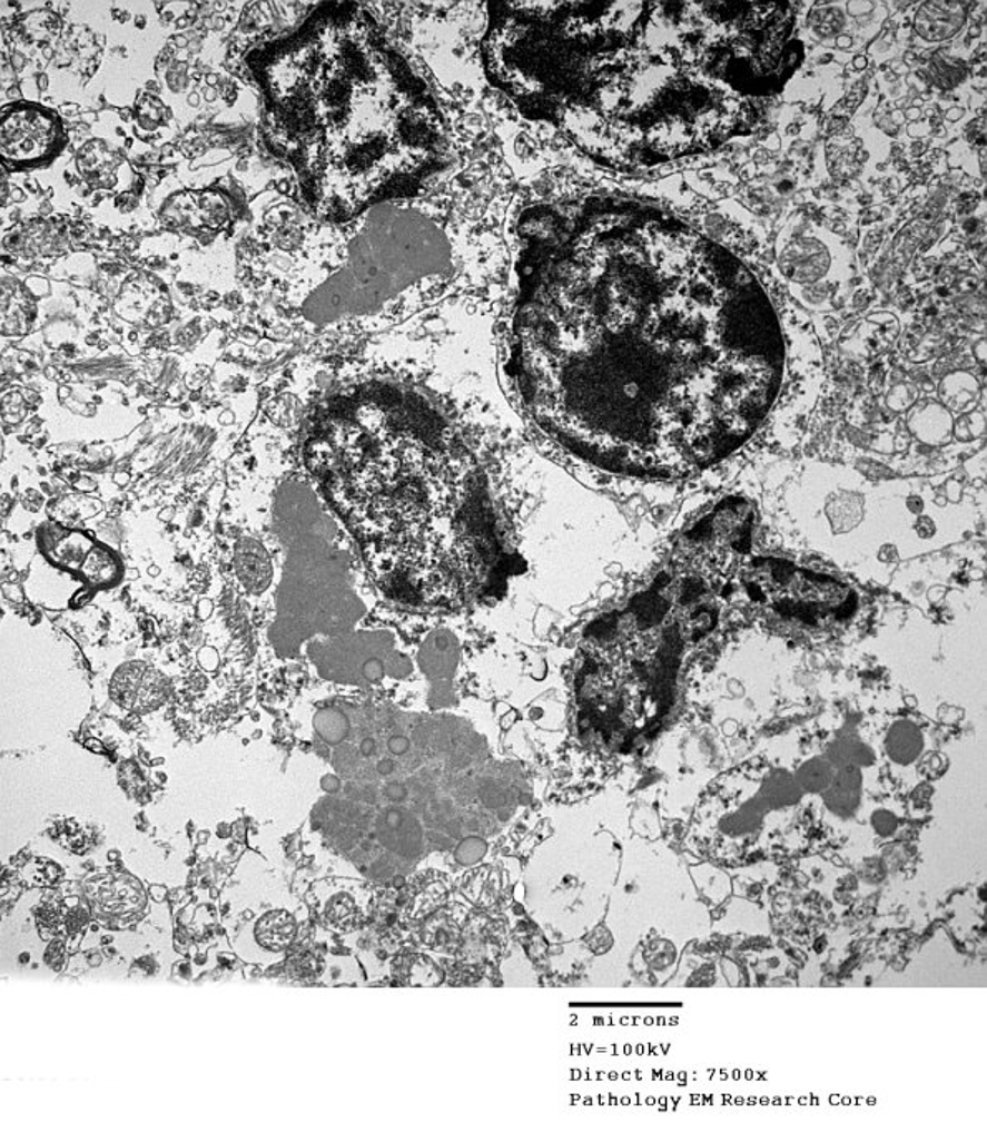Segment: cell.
I'll return each mask as SVG.
<instances>
[{
  "instance_id": "obj_1",
  "label": "cell",
  "mask_w": 987,
  "mask_h": 1142,
  "mask_svg": "<svg viewBox=\"0 0 987 1142\" xmlns=\"http://www.w3.org/2000/svg\"><path fill=\"white\" fill-rule=\"evenodd\" d=\"M783 344L729 253L632 193L520 213L499 380L530 427L606 474H701L756 434Z\"/></svg>"
},
{
  "instance_id": "obj_2",
  "label": "cell",
  "mask_w": 987,
  "mask_h": 1142,
  "mask_svg": "<svg viewBox=\"0 0 987 1142\" xmlns=\"http://www.w3.org/2000/svg\"><path fill=\"white\" fill-rule=\"evenodd\" d=\"M314 421L306 464L388 591L455 603L499 563L495 447L470 412L499 377V313L452 301L381 334Z\"/></svg>"
},
{
  "instance_id": "obj_3",
  "label": "cell",
  "mask_w": 987,
  "mask_h": 1142,
  "mask_svg": "<svg viewBox=\"0 0 987 1142\" xmlns=\"http://www.w3.org/2000/svg\"><path fill=\"white\" fill-rule=\"evenodd\" d=\"M684 27V3H488L483 63L522 114L601 168L651 174L708 140L714 104Z\"/></svg>"
},
{
  "instance_id": "obj_4",
  "label": "cell",
  "mask_w": 987,
  "mask_h": 1142,
  "mask_svg": "<svg viewBox=\"0 0 987 1142\" xmlns=\"http://www.w3.org/2000/svg\"><path fill=\"white\" fill-rule=\"evenodd\" d=\"M273 144L316 221H343L447 164V128L364 3H324L259 63Z\"/></svg>"
},
{
  "instance_id": "obj_5",
  "label": "cell",
  "mask_w": 987,
  "mask_h": 1142,
  "mask_svg": "<svg viewBox=\"0 0 987 1142\" xmlns=\"http://www.w3.org/2000/svg\"><path fill=\"white\" fill-rule=\"evenodd\" d=\"M62 135L60 121L46 108L12 105L2 114V158L16 167L42 164L57 154L62 145Z\"/></svg>"
},
{
  "instance_id": "obj_6",
  "label": "cell",
  "mask_w": 987,
  "mask_h": 1142,
  "mask_svg": "<svg viewBox=\"0 0 987 1142\" xmlns=\"http://www.w3.org/2000/svg\"><path fill=\"white\" fill-rule=\"evenodd\" d=\"M42 552L50 562L82 577L95 588L113 584L120 577L117 559L90 536L70 530H43Z\"/></svg>"
},
{
  "instance_id": "obj_7",
  "label": "cell",
  "mask_w": 987,
  "mask_h": 1142,
  "mask_svg": "<svg viewBox=\"0 0 987 1142\" xmlns=\"http://www.w3.org/2000/svg\"><path fill=\"white\" fill-rule=\"evenodd\" d=\"M110 695L120 708L147 715L167 701L170 686L158 669L147 663H127L111 678Z\"/></svg>"
},
{
  "instance_id": "obj_8",
  "label": "cell",
  "mask_w": 987,
  "mask_h": 1142,
  "mask_svg": "<svg viewBox=\"0 0 987 1142\" xmlns=\"http://www.w3.org/2000/svg\"><path fill=\"white\" fill-rule=\"evenodd\" d=\"M965 19L963 3H925L916 17V30L931 42H942L961 29Z\"/></svg>"
},
{
  "instance_id": "obj_9",
  "label": "cell",
  "mask_w": 987,
  "mask_h": 1142,
  "mask_svg": "<svg viewBox=\"0 0 987 1142\" xmlns=\"http://www.w3.org/2000/svg\"><path fill=\"white\" fill-rule=\"evenodd\" d=\"M238 573L249 590H263L270 578V565L268 557L263 552L261 547L253 545L249 549H239Z\"/></svg>"
},
{
  "instance_id": "obj_10",
  "label": "cell",
  "mask_w": 987,
  "mask_h": 1142,
  "mask_svg": "<svg viewBox=\"0 0 987 1142\" xmlns=\"http://www.w3.org/2000/svg\"><path fill=\"white\" fill-rule=\"evenodd\" d=\"M199 661H201L203 667L208 669V671H213V669H216V667H218V657H216V654H213V657H208V654H206V650L201 651V657H199Z\"/></svg>"
},
{
  "instance_id": "obj_11",
  "label": "cell",
  "mask_w": 987,
  "mask_h": 1142,
  "mask_svg": "<svg viewBox=\"0 0 987 1142\" xmlns=\"http://www.w3.org/2000/svg\"><path fill=\"white\" fill-rule=\"evenodd\" d=\"M871 9H874V6H871V3H850V12L855 13V16H860V13H865L867 12V10Z\"/></svg>"
},
{
  "instance_id": "obj_12",
  "label": "cell",
  "mask_w": 987,
  "mask_h": 1142,
  "mask_svg": "<svg viewBox=\"0 0 987 1142\" xmlns=\"http://www.w3.org/2000/svg\"><path fill=\"white\" fill-rule=\"evenodd\" d=\"M853 66H855V69H857V70L867 69V67H868V59H867V57H865V56L855 57Z\"/></svg>"
},
{
  "instance_id": "obj_13",
  "label": "cell",
  "mask_w": 987,
  "mask_h": 1142,
  "mask_svg": "<svg viewBox=\"0 0 987 1142\" xmlns=\"http://www.w3.org/2000/svg\"><path fill=\"white\" fill-rule=\"evenodd\" d=\"M837 43H838V47H840V49H848V47L853 46V40H851L850 37H848V36H841V37H838V42Z\"/></svg>"
},
{
  "instance_id": "obj_14",
  "label": "cell",
  "mask_w": 987,
  "mask_h": 1142,
  "mask_svg": "<svg viewBox=\"0 0 987 1142\" xmlns=\"http://www.w3.org/2000/svg\"><path fill=\"white\" fill-rule=\"evenodd\" d=\"M961 117H963V110H959V108H951V110H949L948 114H946V118H948V120H951V121H956V120H958V118H961Z\"/></svg>"
},
{
  "instance_id": "obj_15",
  "label": "cell",
  "mask_w": 987,
  "mask_h": 1142,
  "mask_svg": "<svg viewBox=\"0 0 987 1142\" xmlns=\"http://www.w3.org/2000/svg\"><path fill=\"white\" fill-rule=\"evenodd\" d=\"M918 115H919L918 108H911V110H909L908 114H906V117H908L909 120H915V118L918 117Z\"/></svg>"
}]
</instances>
